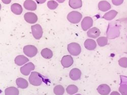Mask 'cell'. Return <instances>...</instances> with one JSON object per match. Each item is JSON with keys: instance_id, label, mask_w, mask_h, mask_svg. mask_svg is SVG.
<instances>
[{"instance_id": "4", "label": "cell", "mask_w": 127, "mask_h": 95, "mask_svg": "<svg viewBox=\"0 0 127 95\" xmlns=\"http://www.w3.org/2000/svg\"><path fill=\"white\" fill-rule=\"evenodd\" d=\"M32 33L33 37L37 40H39L42 37L43 30L41 26L39 24H36L31 27Z\"/></svg>"}, {"instance_id": "12", "label": "cell", "mask_w": 127, "mask_h": 95, "mask_svg": "<svg viewBox=\"0 0 127 95\" xmlns=\"http://www.w3.org/2000/svg\"><path fill=\"white\" fill-rule=\"evenodd\" d=\"M24 7L29 11H35L37 9V5L33 0H26L24 3Z\"/></svg>"}, {"instance_id": "22", "label": "cell", "mask_w": 127, "mask_h": 95, "mask_svg": "<svg viewBox=\"0 0 127 95\" xmlns=\"http://www.w3.org/2000/svg\"><path fill=\"white\" fill-rule=\"evenodd\" d=\"M5 95H19L18 90L13 87H9L5 90Z\"/></svg>"}, {"instance_id": "18", "label": "cell", "mask_w": 127, "mask_h": 95, "mask_svg": "<svg viewBox=\"0 0 127 95\" xmlns=\"http://www.w3.org/2000/svg\"><path fill=\"white\" fill-rule=\"evenodd\" d=\"M16 83L19 88L22 89H26L29 86L28 82L27 81V80L23 78H17L16 80Z\"/></svg>"}, {"instance_id": "34", "label": "cell", "mask_w": 127, "mask_h": 95, "mask_svg": "<svg viewBox=\"0 0 127 95\" xmlns=\"http://www.w3.org/2000/svg\"><path fill=\"white\" fill-rule=\"evenodd\" d=\"M81 95V94H76V95Z\"/></svg>"}, {"instance_id": "11", "label": "cell", "mask_w": 127, "mask_h": 95, "mask_svg": "<svg viewBox=\"0 0 127 95\" xmlns=\"http://www.w3.org/2000/svg\"><path fill=\"white\" fill-rule=\"evenodd\" d=\"M97 91L101 95H108L111 91V89L107 84H102L98 87Z\"/></svg>"}, {"instance_id": "15", "label": "cell", "mask_w": 127, "mask_h": 95, "mask_svg": "<svg viewBox=\"0 0 127 95\" xmlns=\"http://www.w3.org/2000/svg\"><path fill=\"white\" fill-rule=\"evenodd\" d=\"M111 7L110 3L106 1H101L98 4L99 9L103 12L107 11L111 9Z\"/></svg>"}, {"instance_id": "6", "label": "cell", "mask_w": 127, "mask_h": 95, "mask_svg": "<svg viewBox=\"0 0 127 95\" xmlns=\"http://www.w3.org/2000/svg\"><path fill=\"white\" fill-rule=\"evenodd\" d=\"M35 69V65L32 63H29L25 66L21 67L20 69V72L25 76L29 75L32 71L34 70Z\"/></svg>"}, {"instance_id": "25", "label": "cell", "mask_w": 127, "mask_h": 95, "mask_svg": "<svg viewBox=\"0 0 127 95\" xmlns=\"http://www.w3.org/2000/svg\"><path fill=\"white\" fill-rule=\"evenodd\" d=\"M97 43L101 47H103L106 45L108 43V39L107 37H101L97 39Z\"/></svg>"}, {"instance_id": "33", "label": "cell", "mask_w": 127, "mask_h": 95, "mask_svg": "<svg viewBox=\"0 0 127 95\" xmlns=\"http://www.w3.org/2000/svg\"><path fill=\"white\" fill-rule=\"evenodd\" d=\"M57 1H58L59 3H62L63 2H64L65 1V0H56Z\"/></svg>"}, {"instance_id": "16", "label": "cell", "mask_w": 127, "mask_h": 95, "mask_svg": "<svg viewBox=\"0 0 127 95\" xmlns=\"http://www.w3.org/2000/svg\"><path fill=\"white\" fill-rule=\"evenodd\" d=\"M29 61V60L23 55H19L17 56L14 60L15 63L18 66H22Z\"/></svg>"}, {"instance_id": "21", "label": "cell", "mask_w": 127, "mask_h": 95, "mask_svg": "<svg viewBox=\"0 0 127 95\" xmlns=\"http://www.w3.org/2000/svg\"><path fill=\"white\" fill-rule=\"evenodd\" d=\"M41 54L42 57L46 59H50L53 56L52 51L47 48L42 49L41 52Z\"/></svg>"}, {"instance_id": "32", "label": "cell", "mask_w": 127, "mask_h": 95, "mask_svg": "<svg viewBox=\"0 0 127 95\" xmlns=\"http://www.w3.org/2000/svg\"><path fill=\"white\" fill-rule=\"evenodd\" d=\"M110 95H120V94L119 93H118V92H116V91H113L112 92Z\"/></svg>"}, {"instance_id": "3", "label": "cell", "mask_w": 127, "mask_h": 95, "mask_svg": "<svg viewBox=\"0 0 127 95\" xmlns=\"http://www.w3.org/2000/svg\"><path fill=\"white\" fill-rule=\"evenodd\" d=\"M68 51L70 55L73 56H77L81 52V47L77 43H71L69 44L67 46Z\"/></svg>"}, {"instance_id": "14", "label": "cell", "mask_w": 127, "mask_h": 95, "mask_svg": "<svg viewBox=\"0 0 127 95\" xmlns=\"http://www.w3.org/2000/svg\"><path fill=\"white\" fill-rule=\"evenodd\" d=\"M84 47L89 50H93L97 47V44L94 40L88 39L84 42Z\"/></svg>"}, {"instance_id": "5", "label": "cell", "mask_w": 127, "mask_h": 95, "mask_svg": "<svg viewBox=\"0 0 127 95\" xmlns=\"http://www.w3.org/2000/svg\"><path fill=\"white\" fill-rule=\"evenodd\" d=\"M24 52L27 56L33 58L37 55L38 49L34 45H28L24 47Z\"/></svg>"}, {"instance_id": "10", "label": "cell", "mask_w": 127, "mask_h": 95, "mask_svg": "<svg viewBox=\"0 0 127 95\" xmlns=\"http://www.w3.org/2000/svg\"><path fill=\"white\" fill-rule=\"evenodd\" d=\"M81 71L77 68H74L72 69L69 74V76L70 78L73 80H77L79 79L81 77Z\"/></svg>"}, {"instance_id": "7", "label": "cell", "mask_w": 127, "mask_h": 95, "mask_svg": "<svg viewBox=\"0 0 127 95\" xmlns=\"http://www.w3.org/2000/svg\"><path fill=\"white\" fill-rule=\"evenodd\" d=\"M81 28L84 31H86L93 25V20L91 17H85L81 22Z\"/></svg>"}, {"instance_id": "9", "label": "cell", "mask_w": 127, "mask_h": 95, "mask_svg": "<svg viewBox=\"0 0 127 95\" xmlns=\"http://www.w3.org/2000/svg\"><path fill=\"white\" fill-rule=\"evenodd\" d=\"M73 59L70 55L64 56L61 60V64L64 68H69L73 64Z\"/></svg>"}, {"instance_id": "27", "label": "cell", "mask_w": 127, "mask_h": 95, "mask_svg": "<svg viewBox=\"0 0 127 95\" xmlns=\"http://www.w3.org/2000/svg\"><path fill=\"white\" fill-rule=\"evenodd\" d=\"M119 65L124 68H127V58H122L119 61Z\"/></svg>"}, {"instance_id": "8", "label": "cell", "mask_w": 127, "mask_h": 95, "mask_svg": "<svg viewBox=\"0 0 127 95\" xmlns=\"http://www.w3.org/2000/svg\"><path fill=\"white\" fill-rule=\"evenodd\" d=\"M24 18L26 22L31 24L36 23L38 20V17L33 12H27L24 15Z\"/></svg>"}, {"instance_id": "17", "label": "cell", "mask_w": 127, "mask_h": 95, "mask_svg": "<svg viewBox=\"0 0 127 95\" xmlns=\"http://www.w3.org/2000/svg\"><path fill=\"white\" fill-rule=\"evenodd\" d=\"M11 11L16 15H20L23 11L22 6L17 3L13 4L11 6Z\"/></svg>"}, {"instance_id": "24", "label": "cell", "mask_w": 127, "mask_h": 95, "mask_svg": "<svg viewBox=\"0 0 127 95\" xmlns=\"http://www.w3.org/2000/svg\"><path fill=\"white\" fill-rule=\"evenodd\" d=\"M54 92L56 95H63L65 93V90L62 86L58 85L54 88Z\"/></svg>"}, {"instance_id": "23", "label": "cell", "mask_w": 127, "mask_h": 95, "mask_svg": "<svg viewBox=\"0 0 127 95\" xmlns=\"http://www.w3.org/2000/svg\"><path fill=\"white\" fill-rule=\"evenodd\" d=\"M67 93L69 95H73L77 93L78 89L77 86L75 85H69L66 89Z\"/></svg>"}, {"instance_id": "30", "label": "cell", "mask_w": 127, "mask_h": 95, "mask_svg": "<svg viewBox=\"0 0 127 95\" xmlns=\"http://www.w3.org/2000/svg\"><path fill=\"white\" fill-rule=\"evenodd\" d=\"M2 2L5 4H9L11 2V0H2Z\"/></svg>"}, {"instance_id": "20", "label": "cell", "mask_w": 127, "mask_h": 95, "mask_svg": "<svg viewBox=\"0 0 127 95\" xmlns=\"http://www.w3.org/2000/svg\"><path fill=\"white\" fill-rule=\"evenodd\" d=\"M118 14V12L114 10H112L111 11L105 13L103 16V18L107 20H111L114 18Z\"/></svg>"}, {"instance_id": "35", "label": "cell", "mask_w": 127, "mask_h": 95, "mask_svg": "<svg viewBox=\"0 0 127 95\" xmlns=\"http://www.w3.org/2000/svg\"></svg>"}, {"instance_id": "29", "label": "cell", "mask_w": 127, "mask_h": 95, "mask_svg": "<svg viewBox=\"0 0 127 95\" xmlns=\"http://www.w3.org/2000/svg\"><path fill=\"white\" fill-rule=\"evenodd\" d=\"M124 0H112V3L114 5L119 6L123 4Z\"/></svg>"}, {"instance_id": "28", "label": "cell", "mask_w": 127, "mask_h": 95, "mask_svg": "<svg viewBox=\"0 0 127 95\" xmlns=\"http://www.w3.org/2000/svg\"><path fill=\"white\" fill-rule=\"evenodd\" d=\"M119 91L122 95H127V84H121L120 88Z\"/></svg>"}, {"instance_id": "31", "label": "cell", "mask_w": 127, "mask_h": 95, "mask_svg": "<svg viewBox=\"0 0 127 95\" xmlns=\"http://www.w3.org/2000/svg\"><path fill=\"white\" fill-rule=\"evenodd\" d=\"M35 1L37 2V3L41 4H43L44 3L46 0H35Z\"/></svg>"}, {"instance_id": "2", "label": "cell", "mask_w": 127, "mask_h": 95, "mask_svg": "<svg viewBox=\"0 0 127 95\" xmlns=\"http://www.w3.org/2000/svg\"><path fill=\"white\" fill-rule=\"evenodd\" d=\"M82 14L78 11H71L67 15V19L72 24H76L80 22L82 18Z\"/></svg>"}, {"instance_id": "19", "label": "cell", "mask_w": 127, "mask_h": 95, "mask_svg": "<svg viewBox=\"0 0 127 95\" xmlns=\"http://www.w3.org/2000/svg\"><path fill=\"white\" fill-rule=\"evenodd\" d=\"M69 6L73 9L80 8L82 6V2L81 0H69Z\"/></svg>"}, {"instance_id": "26", "label": "cell", "mask_w": 127, "mask_h": 95, "mask_svg": "<svg viewBox=\"0 0 127 95\" xmlns=\"http://www.w3.org/2000/svg\"><path fill=\"white\" fill-rule=\"evenodd\" d=\"M58 6V3L55 1H49L47 2V7L49 9H56Z\"/></svg>"}, {"instance_id": "13", "label": "cell", "mask_w": 127, "mask_h": 95, "mask_svg": "<svg viewBox=\"0 0 127 95\" xmlns=\"http://www.w3.org/2000/svg\"><path fill=\"white\" fill-rule=\"evenodd\" d=\"M100 34L101 32L100 30L97 28L94 27L90 29L88 31L87 33V35L90 38L95 39L98 37L100 36Z\"/></svg>"}, {"instance_id": "1", "label": "cell", "mask_w": 127, "mask_h": 95, "mask_svg": "<svg viewBox=\"0 0 127 95\" xmlns=\"http://www.w3.org/2000/svg\"><path fill=\"white\" fill-rule=\"evenodd\" d=\"M29 80L32 85L34 86H39L43 82V78L38 72H33L31 74Z\"/></svg>"}]
</instances>
